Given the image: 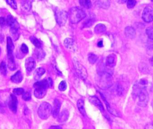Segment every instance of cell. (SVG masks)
Here are the masks:
<instances>
[{"label": "cell", "instance_id": "6da1fadb", "mask_svg": "<svg viewBox=\"0 0 153 129\" xmlns=\"http://www.w3.org/2000/svg\"><path fill=\"white\" fill-rule=\"evenodd\" d=\"M133 94L134 98L137 99V104L138 105L143 108L147 105L149 101V97L146 86L141 85L139 83L136 84L134 86Z\"/></svg>", "mask_w": 153, "mask_h": 129}, {"label": "cell", "instance_id": "7a4b0ae2", "mask_svg": "<svg viewBox=\"0 0 153 129\" xmlns=\"http://www.w3.org/2000/svg\"><path fill=\"white\" fill-rule=\"evenodd\" d=\"M49 87L47 79H43L36 82L33 85L34 96L37 99H42L46 94Z\"/></svg>", "mask_w": 153, "mask_h": 129}, {"label": "cell", "instance_id": "3957f363", "mask_svg": "<svg viewBox=\"0 0 153 129\" xmlns=\"http://www.w3.org/2000/svg\"><path fill=\"white\" fill-rule=\"evenodd\" d=\"M86 16L85 11L78 7L71 8L68 13L70 20L72 24L78 23L85 19Z\"/></svg>", "mask_w": 153, "mask_h": 129}, {"label": "cell", "instance_id": "277c9868", "mask_svg": "<svg viewBox=\"0 0 153 129\" xmlns=\"http://www.w3.org/2000/svg\"><path fill=\"white\" fill-rule=\"evenodd\" d=\"M52 106L47 102H43L41 104L38 109V113L39 117L42 120L49 118L52 114Z\"/></svg>", "mask_w": 153, "mask_h": 129}, {"label": "cell", "instance_id": "5b68a950", "mask_svg": "<svg viewBox=\"0 0 153 129\" xmlns=\"http://www.w3.org/2000/svg\"><path fill=\"white\" fill-rule=\"evenodd\" d=\"M74 69L77 76L82 79H85L88 77V73L85 67L76 58L73 60Z\"/></svg>", "mask_w": 153, "mask_h": 129}, {"label": "cell", "instance_id": "8992f818", "mask_svg": "<svg viewBox=\"0 0 153 129\" xmlns=\"http://www.w3.org/2000/svg\"><path fill=\"white\" fill-rule=\"evenodd\" d=\"M56 22L60 26H63L67 22L68 17V13L63 10L57 9L56 10Z\"/></svg>", "mask_w": 153, "mask_h": 129}, {"label": "cell", "instance_id": "52a82bcc", "mask_svg": "<svg viewBox=\"0 0 153 129\" xmlns=\"http://www.w3.org/2000/svg\"><path fill=\"white\" fill-rule=\"evenodd\" d=\"M142 19L146 23L152 22L153 19V8L150 7H147L144 9L142 15Z\"/></svg>", "mask_w": 153, "mask_h": 129}, {"label": "cell", "instance_id": "ba28073f", "mask_svg": "<svg viewBox=\"0 0 153 129\" xmlns=\"http://www.w3.org/2000/svg\"><path fill=\"white\" fill-rule=\"evenodd\" d=\"M9 108L14 113H16L17 110L18 100L14 94H11L8 103Z\"/></svg>", "mask_w": 153, "mask_h": 129}, {"label": "cell", "instance_id": "9c48e42d", "mask_svg": "<svg viewBox=\"0 0 153 129\" xmlns=\"http://www.w3.org/2000/svg\"><path fill=\"white\" fill-rule=\"evenodd\" d=\"M117 58V56L114 54H111L109 55L106 58V67L108 68H113L116 65Z\"/></svg>", "mask_w": 153, "mask_h": 129}, {"label": "cell", "instance_id": "30bf717a", "mask_svg": "<svg viewBox=\"0 0 153 129\" xmlns=\"http://www.w3.org/2000/svg\"><path fill=\"white\" fill-rule=\"evenodd\" d=\"M8 26L10 27V30H19V24L17 21L11 15H8L7 18Z\"/></svg>", "mask_w": 153, "mask_h": 129}, {"label": "cell", "instance_id": "8fae6325", "mask_svg": "<svg viewBox=\"0 0 153 129\" xmlns=\"http://www.w3.org/2000/svg\"><path fill=\"white\" fill-rule=\"evenodd\" d=\"M89 100L91 103H92L94 106H96L97 108H99L101 112L104 113L105 112L104 107L99 98L95 96H90Z\"/></svg>", "mask_w": 153, "mask_h": 129}, {"label": "cell", "instance_id": "7c38bea8", "mask_svg": "<svg viewBox=\"0 0 153 129\" xmlns=\"http://www.w3.org/2000/svg\"><path fill=\"white\" fill-rule=\"evenodd\" d=\"M14 47H15L11 38L10 37H7V52L8 58L14 57L13 51Z\"/></svg>", "mask_w": 153, "mask_h": 129}, {"label": "cell", "instance_id": "4fadbf2b", "mask_svg": "<svg viewBox=\"0 0 153 129\" xmlns=\"http://www.w3.org/2000/svg\"><path fill=\"white\" fill-rule=\"evenodd\" d=\"M25 67L26 70L29 72H31L36 67L35 60L33 57H28L25 60Z\"/></svg>", "mask_w": 153, "mask_h": 129}, {"label": "cell", "instance_id": "5bb4252c", "mask_svg": "<svg viewBox=\"0 0 153 129\" xmlns=\"http://www.w3.org/2000/svg\"><path fill=\"white\" fill-rule=\"evenodd\" d=\"M61 108V102L58 99H55L54 102L53 108L52 109V115L54 118L58 117Z\"/></svg>", "mask_w": 153, "mask_h": 129}, {"label": "cell", "instance_id": "9a60e30c", "mask_svg": "<svg viewBox=\"0 0 153 129\" xmlns=\"http://www.w3.org/2000/svg\"><path fill=\"white\" fill-rule=\"evenodd\" d=\"M125 34L129 39H134L136 36V30L131 26H127L125 30Z\"/></svg>", "mask_w": 153, "mask_h": 129}, {"label": "cell", "instance_id": "2e32d148", "mask_svg": "<svg viewBox=\"0 0 153 129\" xmlns=\"http://www.w3.org/2000/svg\"><path fill=\"white\" fill-rule=\"evenodd\" d=\"M23 79V76L22 73L20 70L17 71L14 75L10 78V79L13 83L19 84L22 81Z\"/></svg>", "mask_w": 153, "mask_h": 129}, {"label": "cell", "instance_id": "e0dca14e", "mask_svg": "<svg viewBox=\"0 0 153 129\" xmlns=\"http://www.w3.org/2000/svg\"><path fill=\"white\" fill-rule=\"evenodd\" d=\"M69 116V113L67 110L62 111V113L58 116L57 121L59 122H64L68 120Z\"/></svg>", "mask_w": 153, "mask_h": 129}, {"label": "cell", "instance_id": "ac0fdd59", "mask_svg": "<svg viewBox=\"0 0 153 129\" xmlns=\"http://www.w3.org/2000/svg\"><path fill=\"white\" fill-rule=\"evenodd\" d=\"M95 17L94 16L91 15L88 18L85 20L82 24L83 28H88L91 27L95 22Z\"/></svg>", "mask_w": 153, "mask_h": 129}, {"label": "cell", "instance_id": "d6986e66", "mask_svg": "<svg viewBox=\"0 0 153 129\" xmlns=\"http://www.w3.org/2000/svg\"><path fill=\"white\" fill-rule=\"evenodd\" d=\"M106 30L105 25L102 24H99L94 27V31L96 34H102L106 33Z\"/></svg>", "mask_w": 153, "mask_h": 129}, {"label": "cell", "instance_id": "ffe728a7", "mask_svg": "<svg viewBox=\"0 0 153 129\" xmlns=\"http://www.w3.org/2000/svg\"><path fill=\"white\" fill-rule=\"evenodd\" d=\"M35 58L38 60H41L45 57V53L43 50L41 48H37L34 51L33 53Z\"/></svg>", "mask_w": 153, "mask_h": 129}, {"label": "cell", "instance_id": "44dd1931", "mask_svg": "<svg viewBox=\"0 0 153 129\" xmlns=\"http://www.w3.org/2000/svg\"><path fill=\"white\" fill-rule=\"evenodd\" d=\"M32 7L31 3L29 1H23L21 3V8L23 11L25 12H29Z\"/></svg>", "mask_w": 153, "mask_h": 129}, {"label": "cell", "instance_id": "7402d4cb", "mask_svg": "<svg viewBox=\"0 0 153 129\" xmlns=\"http://www.w3.org/2000/svg\"><path fill=\"white\" fill-rule=\"evenodd\" d=\"M77 106L79 111L80 112V113L82 114L83 116H85L86 112L85 108V105H84V102L81 99H79L78 100L77 102Z\"/></svg>", "mask_w": 153, "mask_h": 129}, {"label": "cell", "instance_id": "603a6c76", "mask_svg": "<svg viewBox=\"0 0 153 129\" xmlns=\"http://www.w3.org/2000/svg\"><path fill=\"white\" fill-rule=\"evenodd\" d=\"M103 100L104 101L105 105H106V107H107V110L108 111L109 113H110L111 114L115 116L120 117V114H119V113L115 109L112 108L111 106H110V104H109L108 102L105 99H103Z\"/></svg>", "mask_w": 153, "mask_h": 129}, {"label": "cell", "instance_id": "cb8c5ba5", "mask_svg": "<svg viewBox=\"0 0 153 129\" xmlns=\"http://www.w3.org/2000/svg\"><path fill=\"white\" fill-rule=\"evenodd\" d=\"M8 67L11 71H14L16 69V64L14 57L8 58Z\"/></svg>", "mask_w": 153, "mask_h": 129}, {"label": "cell", "instance_id": "d4e9b609", "mask_svg": "<svg viewBox=\"0 0 153 129\" xmlns=\"http://www.w3.org/2000/svg\"><path fill=\"white\" fill-rule=\"evenodd\" d=\"M30 40L32 44L34 45V46L37 48H41L42 45V44L40 41L37 39L36 37L34 36H31L30 37Z\"/></svg>", "mask_w": 153, "mask_h": 129}, {"label": "cell", "instance_id": "484cf974", "mask_svg": "<svg viewBox=\"0 0 153 129\" xmlns=\"http://www.w3.org/2000/svg\"><path fill=\"white\" fill-rule=\"evenodd\" d=\"M64 45L68 49H72L74 46V40L71 38H67L64 41Z\"/></svg>", "mask_w": 153, "mask_h": 129}, {"label": "cell", "instance_id": "4316f807", "mask_svg": "<svg viewBox=\"0 0 153 129\" xmlns=\"http://www.w3.org/2000/svg\"><path fill=\"white\" fill-rule=\"evenodd\" d=\"M96 4L100 7L104 9H107L110 6V1H96Z\"/></svg>", "mask_w": 153, "mask_h": 129}, {"label": "cell", "instance_id": "83f0119b", "mask_svg": "<svg viewBox=\"0 0 153 129\" xmlns=\"http://www.w3.org/2000/svg\"><path fill=\"white\" fill-rule=\"evenodd\" d=\"M45 73V70L43 68H38L34 72V78L35 79H39Z\"/></svg>", "mask_w": 153, "mask_h": 129}, {"label": "cell", "instance_id": "f1b7e54d", "mask_svg": "<svg viewBox=\"0 0 153 129\" xmlns=\"http://www.w3.org/2000/svg\"><path fill=\"white\" fill-rule=\"evenodd\" d=\"M139 69L140 72L145 74L148 73L149 71L148 66L145 63H140L139 64Z\"/></svg>", "mask_w": 153, "mask_h": 129}, {"label": "cell", "instance_id": "f546056e", "mask_svg": "<svg viewBox=\"0 0 153 129\" xmlns=\"http://www.w3.org/2000/svg\"><path fill=\"white\" fill-rule=\"evenodd\" d=\"M98 57L94 53H90L88 55V60L89 62L92 64H94L98 60Z\"/></svg>", "mask_w": 153, "mask_h": 129}, {"label": "cell", "instance_id": "4dcf8cb0", "mask_svg": "<svg viewBox=\"0 0 153 129\" xmlns=\"http://www.w3.org/2000/svg\"><path fill=\"white\" fill-rule=\"evenodd\" d=\"M80 6L86 9H90L91 7V1L90 0H81L79 1Z\"/></svg>", "mask_w": 153, "mask_h": 129}, {"label": "cell", "instance_id": "1f68e13d", "mask_svg": "<svg viewBox=\"0 0 153 129\" xmlns=\"http://www.w3.org/2000/svg\"><path fill=\"white\" fill-rule=\"evenodd\" d=\"M0 72L2 75L6 76L7 74V67L6 62L2 61L0 64Z\"/></svg>", "mask_w": 153, "mask_h": 129}, {"label": "cell", "instance_id": "d6a6232c", "mask_svg": "<svg viewBox=\"0 0 153 129\" xmlns=\"http://www.w3.org/2000/svg\"><path fill=\"white\" fill-rule=\"evenodd\" d=\"M146 33L148 38L152 40L153 39V26H150L147 28L146 29Z\"/></svg>", "mask_w": 153, "mask_h": 129}, {"label": "cell", "instance_id": "836d02e7", "mask_svg": "<svg viewBox=\"0 0 153 129\" xmlns=\"http://www.w3.org/2000/svg\"><path fill=\"white\" fill-rule=\"evenodd\" d=\"M67 88V84L66 82L64 80L62 81L59 84V86H58V89L59 90L61 91H64Z\"/></svg>", "mask_w": 153, "mask_h": 129}, {"label": "cell", "instance_id": "e575fe53", "mask_svg": "<svg viewBox=\"0 0 153 129\" xmlns=\"http://www.w3.org/2000/svg\"><path fill=\"white\" fill-rule=\"evenodd\" d=\"M127 2V7L128 8L131 9L133 8L137 4V1L135 0H129L126 1Z\"/></svg>", "mask_w": 153, "mask_h": 129}, {"label": "cell", "instance_id": "d590c367", "mask_svg": "<svg viewBox=\"0 0 153 129\" xmlns=\"http://www.w3.org/2000/svg\"><path fill=\"white\" fill-rule=\"evenodd\" d=\"M8 4L14 10H16L17 9V5L16 2L14 0H7L6 1Z\"/></svg>", "mask_w": 153, "mask_h": 129}, {"label": "cell", "instance_id": "8d00e7d4", "mask_svg": "<svg viewBox=\"0 0 153 129\" xmlns=\"http://www.w3.org/2000/svg\"><path fill=\"white\" fill-rule=\"evenodd\" d=\"M25 92L23 88H16L14 89L13 90V93L17 95H23Z\"/></svg>", "mask_w": 153, "mask_h": 129}, {"label": "cell", "instance_id": "74e56055", "mask_svg": "<svg viewBox=\"0 0 153 129\" xmlns=\"http://www.w3.org/2000/svg\"><path fill=\"white\" fill-rule=\"evenodd\" d=\"M20 50L23 53L27 54L29 53V48L27 45L25 44H23L21 45V47H20Z\"/></svg>", "mask_w": 153, "mask_h": 129}, {"label": "cell", "instance_id": "f35d334b", "mask_svg": "<svg viewBox=\"0 0 153 129\" xmlns=\"http://www.w3.org/2000/svg\"><path fill=\"white\" fill-rule=\"evenodd\" d=\"M22 99L25 101H28L31 99V94L28 92H25L22 95Z\"/></svg>", "mask_w": 153, "mask_h": 129}, {"label": "cell", "instance_id": "ab89813d", "mask_svg": "<svg viewBox=\"0 0 153 129\" xmlns=\"http://www.w3.org/2000/svg\"><path fill=\"white\" fill-rule=\"evenodd\" d=\"M7 25V19L3 17H0V27L3 28V27H6Z\"/></svg>", "mask_w": 153, "mask_h": 129}, {"label": "cell", "instance_id": "60d3db41", "mask_svg": "<svg viewBox=\"0 0 153 129\" xmlns=\"http://www.w3.org/2000/svg\"><path fill=\"white\" fill-rule=\"evenodd\" d=\"M153 123H148L145 126V129H153Z\"/></svg>", "mask_w": 153, "mask_h": 129}, {"label": "cell", "instance_id": "b9f144b4", "mask_svg": "<svg viewBox=\"0 0 153 129\" xmlns=\"http://www.w3.org/2000/svg\"><path fill=\"white\" fill-rule=\"evenodd\" d=\"M49 129H63L62 128L61 126H58V125H53L51 126L49 128Z\"/></svg>", "mask_w": 153, "mask_h": 129}, {"label": "cell", "instance_id": "7bdbcfd3", "mask_svg": "<svg viewBox=\"0 0 153 129\" xmlns=\"http://www.w3.org/2000/svg\"><path fill=\"white\" fill-rule=\"evenodd\" d=\"M4 40V36L2 33H0V43L3 42Z\"/></svg>", "mask_w": 153, "mask_h": 129}, {"label": "cell", "instance_id": "ee69618b", "mask_svg": "<svg viewBox=\"0 0 153 129\" xmlns=\"http://www.w3.org/2000/svg\"><path fill=\"white\" fill-rule=\"evenodd\" d=\"M48 84H49V87H52L53 85V80H52V79H51V78H48Z\"/></svg>", "mask_w": 153, "mask_h": 129}, {"label": "cell", "instance_id": "f6af8a7d", "mask_svg": "<svg viewBox=\"0 0 153 129\" xmlns=\"http://www.w3.org/2000/svg\"><path fill=\"white\" fill-rule=\"evenodd\" d=\"M97 46H98V47H103V42L102 41H100L99 42H98V44H97Z\"/></svg>", "mask_w": 153, "mask_h": 129}, {"label": "cell", "instance_id": "bcb514c9", "mask_svg": "<svg viewBox=\"0 0 153 129\" xmlns=\"http://www.w3.org/2000/svg\"><path fill=\"white\" fill-rule=\"evenodd\" d=\"M150 64H152V65H153V57H152V58H150Z\"/></svg>", "mask_w": 153, "mask_h": 129}, {"label": "cell", "instance_id": "7dc6e473", "mask_svg": "<svg viewBox=\"0 0 153 129\" xmlns=\"http://www.w3.org/2000/svg\"><path fill=\"white\" fill-rule=\"evenodd\" d=\"M0 55H1V49H0Z\"/></svg>", "mask_w": 153, "mask_h": 129}]
</instances>
